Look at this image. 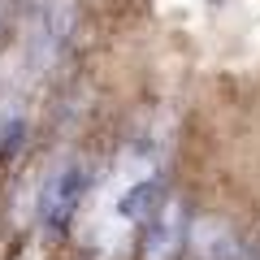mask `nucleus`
Returning a JSON list of instances; mask_svg holds the SVG:
<instances>
[{
  "label": "nucleus",
  "mask_w": 260,
  "mask_h": 260,
  "mask_svg": "<svg viewBox=\"0 0 260 260\" xmlns=\"http://www.w3.org/2000/svg\"><path fill=\"white\" fill-rule=\"evenodd\" d=\"M186 247L195 260H239L243 243L221 217H200L195 225H186Z\"/></svg>",
  "instance_id": "obj_4"
},
{
  "label": "nucleus",
  "mask_w": 260,
  "mask_h": 260,
  "mask_svg": "<svg viewBox=\"0 0 260 260\" xmlns=\"http://www.w3.org/2000/svg\"><path fill=\"white\" fill-rule=\"evenodd\" d=\"M156 200H160V191H156V182H139L135 191H126L121 195V217L126 221H143V217L156 208Z\"/></svg>",
  "instance_id": "obj_5"
},
{
  "label": "nucleus",
  "mask_w": 260,
  "mask_h": 260,
  "mask_svg": "<svg viewBox=\"0 0 260 260\" xmlns=\"http://www.w3.org/2000/svg\"><path fill=\"white\" fill-rule=\"evenodd\" d=\"M70 26H74V0H35L26 30V65H35V74H44L61 56Z\"/></svg>",
  "instance_id": "obj_1"
},
{
  "label": "nucleus",
  "mask_w": 260,
  "mask_h": 260,
  "mask_svg": "<svg viewBox=\"0 0 260 260\" xmlns=\"http://www.w3.org/2000/svg\"><path fill=\"white\" fill-rule=\"evenodd\" d=\"M143 260H174L186 247V204L178 195H160L156 208L143 217Z\"/></svg>",
  "instance_id": "obj_2"
},
{
  "label": "nucleus",
  "mask_w": 260,
  "mask_h": 260,
  "mask_svg": "<svg viewBox=\"0 0 260 260\" xmlns=\"http://www.w3.org/2000/svg\"><path fill=\"white\" fill-rule=\"evenodd\" d=\"M9 26H13V0H0V44L9 35Z\"/></svg>",
  "instance_id": "obj_6"
},
{
  "label": "nucleus",
  "mask_w": 260,
  "mask_h": 260,
  "mask_svg": "<svg viewBox=\"0 0 260 260\" xmlns=\"http://www.w3.org/2000/svg\"><path fill=\"white\" fill-rule=\"evenodd\" d=\"M83 195H87V165L70 156L52 178H48L44 200H39V213H44L48 230H65L70 217L78 213V204H83Z\"/></svg>",
  "instance_id": "obj_3"
}]
</instances>
